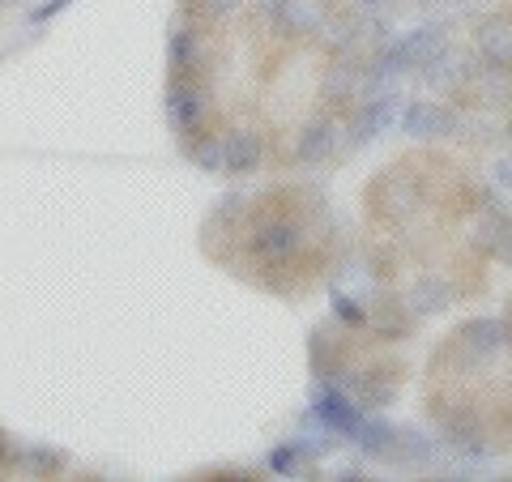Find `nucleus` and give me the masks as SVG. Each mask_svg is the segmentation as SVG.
<instances>
[{
    "label": "nucleus",
    "instance_id": "ddd939ff",
    "mask_svg": "<svg viewBox=\"0 0 512 482\" xmlns=\"http://www.w3.org/2000/svg\"><path fill=\"white\" fill-rule=\"evenodd\" d=\"M414 316L410 303L402 295L393 291H380L367 299V329H372V337H380V342H406V337L414 333Z\"/></svg>",
    "mask_w": 512,
    "mask_h": 482
},
{
    "label": "nucleus",
    "instance_id": "39448f33",
    "mask_svg": "<svg viewBox=\"0 0 512 482\" xmlns=\"http://www.w3.org/2000/svg\"><path fill=\"white\" fill-rule=\"evenodd\" d=\"M440 444L461 461H483L491 453V436H487L483 414L470 410V406L440 410Z\"/></svg>",
    "mask_w": 512,
    "mask_h": 482
},
{
    "label": "nucleus",
    "instance_id": "a878e982",
    "mask_svg": "<svg viewBox=\"0 0 512 482\" xmlns=\"http://www.w3.org/2000/svg\"><path fill=\"white\" fill-rule=\"evenodd\" d=\"M265 465H269V474H278V478H295V474H303V470H308V465H312V457L303 453V444L291 436V440H282V444H274V448H269Z\"/></svg>",
    "mask_w": 512,
    "mask_h": 482
},
{
    "label": "nucleus",
    "instance_id": "9d476101",
    "mask_svg": "<svg viewBox=\"0 0 512 482\" xmlns=\"http://www.w3.org/2000/svg\"><path fill=\"white\" fill-rule=\"evenodd\" d=\"M308 414H312L320 427H329L333 436H342V440H355L359 427H363V419H367V410H363L346 389H338V384H325V389L316 393V401H312Z\"/></svg>",
    "mask_w": 512,
    "mask_h": 482
},
{
    "label": "nucleus",
    "instance_id": "f257e3e1",
    "mask_svg": "<svg viewBox=\"0 0 512 482\" xmlns=\"http://www.w3.org/2000/svg\"><path fill=\"white\" fill-rule=\"evenodd\" d=\"M308 222L291 210H265L261 201L252 205V214L239 231V252L256 273H286L291 265L303 261L308 252Z\"/></svg>",
    "mask_w": 512,
    "mask_h": 482
},
{
    "label": "nucleus",
    "instance_id": "6ab92c4d",
    "mask_svg": "<svg viewBox=\"0 0 512 482\" xmlns=\"http://www.w3.org/2000/svg\"><path fill=\"white\" fill-rule=\"evenodd\" d=\"M265 158V141L261 133H252V128H231V133H222V175H231V180H244L261 167Z\"/></svg>",
    "mask_w": 512,
    "mask_h": 482
},
{
    "label": "nucleus",
    "instance_id": "9b49d317",
    "mask_svg": "<svg viewBox=\"0 0 512 482\" xmlns=\"http://www.w3.org/2000/svg\"><path fill=\"white\" fill-rule=\"evenodd\" d=\"M308 367L316 384H338L350 372V342H342L333 325H316L308 333Z\"/></svg>",
    "mask_w": 512,
    "mask_h": 482
},
{
    "label": "nucleus",
    "instance_id": "4468645a",
    "mask_svg": "<svg viewBox=\"0 0 512 482\" xmlns=\"http://www.w3.org/2000/svg\"><path fill=\"white\" fill-rule=\"evenodd\" d=\"M329 18H333L329 0H282L278 18L269 26H274V35H282V39H320V30H325Z\"/></svg>",
    "mask_w": 512,
    "mask_h": 482
},
{
    "label": "nucleus",
    "instance_id": "c756f323",
    "mask_svg": "<svg viewBox=\"0 0 512 482\" xmlns=\"http://www.w3.org/2000/svg\"><path fill=\"white\" fill-rule=\"evenodd\" d=\"M73 5H77V0H39V5L26 13V22H30V26H47V22L60 18V13L73 9Z\"/></svg>",
    "mask_w": 512,
    "mask_h": 482
},
{
    "label": "nucleus",
    "instance_id": "20e7f679",
    "mask_svg": "<svg viewBox=\"0 0 512 482\" xmlns=\"http://www.w3.org/2000/svg\"><path fill=\"white\" fill-rule=\"evenodd\" d=\"M163 111H167V124L175 137H192L210 124L214 94L201 77H171V86L163 94Z\"/></svg>",
    "mask_w": 512,
    "mask_h": 482
},
{
    "label": "nucleus",
    "instance_id": "f03ea898",
    "mask_svg": "<svg viewBox=\"0 0 512 482\" xmlns=\"http://www.w3.org/2000/svg\"><path fill=\"white\" fill-rule=\"evenodd\" d=\"M512 350V325L508 316H470L448 333L444 355H453L461 367H487Z\"/></svg>",
    "mask_w": 512,
    "mask_h": 482
},
{
    "label": "nucleus",
    "instance_id": "dca6fc26",
    "mask_svg": "<svg viewBox=\"0 0 512 482\" xmlns=\"http://www.w3.org/2000/svg\"><path fill=\"white\" fill-rule=\"evenodd\" d=\"M440 461H444V448L423 427H397L393 448H389L393 470H440Z\"/></svg>",
    "mask_w": 512,
    "mask_h": 482
},
{
    "label": "nucleus",
    "instance_id": "412c9836",
    "mask_svg": "<svg viewBox=\"0 0 512 482\" xmlns=\"http://www.w3.org/2000/svg\"><path fill=\"white\" fill-rule=\"evenodd\" d=\"M406 303L414 316H444L457 303V286L440 278V273H423V278H414Z\"/></svg>",
    "mask_w": 512,
    "mask_h": 482
},
{
    "label": "nucleus",
    "instance_id": "7ed1b4c3",
    "mask_svg": "<svg viewBox=\"0 0 512 482\" xmlns=\"http://www.w3.org/2000/svg\"><path fill=\"white\" fill-rule=\"evenodd\" d=\"M367 205H372V214L380 222H393V227H402V222H410L414 214L423 210V188L419 180H414L410 171L402 167H389V171H380L372 184H367Z\"/></svg>",
    "mask_w": 512,
    "mask_h": 482
},
{
    "label": "nucleus",
    "instance_id": "aec40b11",
    "mask_svg": "<svg viewBox=\"0 0 512 482\" xmlns=\"http://www.w3.org/2000/svg\"><path fill=\"white\" fill-rule=\"evenodd\" d=\"M470 244H474L478 256H491V261H500V265H512V210L508 205L483 214Z\"/></svg>",
    "mask_w": 512,
    "mask_h": 482
},
{
    "label": "nucleus",
    "instance_id": "7c9ffc66",
    "mask_svg": "<svg viewBox=\"0 0 512 482\" xmlns=\"http://www.w3.org/2000/svg\"><path fill=\"white\" fill-rule=\"evenodd\" d=\"M491 180L500 184V188H512V158H495V167H491Z\"/></svg>",
    "mask_w": 512,
    "mask_h": 482
},
{
    "label": "nucleus",
    "instance_id": "4be33fe9",
    "mask_svg": "<svg viewBox=\"0 0 512 482\" xmlns=\"http://www.w3.org/2000/svg\"><path fill=\"white\" fill-rule=\"evenodd\" d=\"M248 214H252V197H248V192H227V197L214 201L210 218H205V231H218V227H222V235H235V239H239Z\"/></svg>",
    "mask_w": 512,
    "mask_h": 482
},
{
    "label": "nucleus",
    "instance_id": "c85d7f7f",
    "mask_svg": "<svg viewBox=\"0 0 512 482\" xmlns=\"http://www.w3.org/2000/svg\"><path fill=\"white\" fill-rule=\"evenodd\" d=\"M244 5V0H184V18L192 22H205V26H214V22H227L231 13Z\"/></svg>",
    "mask_w": 512,
    "mask_h": 482
},
{
    "label": "nucleus",
    "instance_id": "4c0bfd02",
    "mask_svg": "<svg viewBox=\"0 0 512 482\" xmlns=\"http://www.w3.org/2000/svg\"><path fill=\"white\" fill-rule=\"evenodd\" d=\"M508 141H512V124H508Z\"/></svg>",
    "mask_w": 512,
    "mask_h": 482
},
{
    "label": "nucleus",
    "instance_id": "5701e85b",
    "mask_svg": "<svg viewBox=\"0 0 512 482\" xmlns=\"http://www.w3.org/2000/svg\"><path fill=\"white\" fill-rule=\"evenodd\" d=\"M9 470H18L26 478H52L64 470V453H56L52 444H26V448H13V461Z\"/></svg>",
    "mask_w": 512,
    "mask_h": 482
},
{
    "label": "nucleus",
    "instance_id": "bb28decb",
    "mask_svg": "<svg viewBox=\"0 0 512 482\" xmlns=\"http://www.w3.org/2000/svg\"><path fill=\"white\" fill-rule=\"evenodd\" d=\"M295 440L303 444V453H308L312 461L333 457V453H338V444H342V436H333L329 427H320V423L312 419V414H308V419H303V427L295 431Z\"/></svg>",
    "mask_w": 512,
    "mask_h": 482
},
{
    "label": "nucleus",
    "instance_id": "a211bd4d",
    "mask_svg": "<svg viewBox=\"0 0 512 482\" xmlns=\"http://www.w3.org/2000/svg\"><path fill=\"white\" fill-rule=\"evenodd\" d=\"M363 77H367V64L355 56H333V64L320 77V99L333 103V107H350L363 99Z\"/></svg>",
    "mask_w": 512,
    "mask_h": 482
},
{
    "label": "nucleus",
    "instance_id": "cd10ccee",
    "mask_svg": "<svg viewBox=\"0 0 512 482\" xmlns=\"http://www.w3.org/2000/svg\"><path fill=\"white\" fill-rule=\"evenodd\" d=\"M329 303H333V320L346 329H367V299L363 295H346L338 286H329Z\"/></svg>",
    "mask_w": 512,
    "mask_h": 482
},
{
    "label": "nucleus",
    "instance_id": "b1692460",
    "mask_svg": "<svg viewBox=\"0 0 512 482\" xmlns=\"http://www.w3.org/2000/svg\"><path fill=\"white\" fill-rule=\"evenodd\" d=\"M180 146L188 154V163L205 171V175H222V133H210V128H201V133L192 137H180Z\"/></svg>",
    "mask_w": 512,
    "mask_h": 482
},
{
    "label": "nucleus",
    "instance_id": "e433bc0d",
    "mask_svg": "<svg viewBox=\"0 0 512 482\" xmlns=\"http://www.w3.org/2000/svg\"><path fill=\"white\" fill-rule=\"evenodd\" d=\"M9 5H13V0H0V13H5V9H9Z\"/></svg>",
    "mask_w": 512,
    "mask_h": 482
},
{
    "label": "nucleus",
    "instance_id": "473e14b6",
    "mask_svg": "<svg viewBox=\"0 0 512 482\" xmlns=\"http://www.w3.org/2000/svg\"><path fill=\"white\" fill-rule=\"evenodd\" d=\"M9 461H13V440L0 431V470H9Z\"/></svg>",
    "mask_w": 512,
    "mask_h": 482
},
{
    "label": "nucleus",
    "instance_id": "f8f14e48",
    "mask_svg": "<svg viewBox=\"0 0 512 482\" xmlns=\"http://www.w3.org/2000/svg\"><path fill=\"white\" fill-rule=\"evenodd\" d=\"M346 393L372 414L397 401V367L393 363H367V367H350L346 372Z\"/></svg>",
    "mask_w": 512,
    "mask_h": 482
},
{
    "label": "nucleus",
    "instance_id": "72a5a7b5",
    "mask_svg": "<svg viewBox=\"0 0 512 482\" xmlns=\"http://www.w3.org/2000/svg\"><path fill=\"white\" fill-rule=\"evenodd\" d=\"M363 465H346V470H338V482H363Z\"/></svg>",
    "mask_w": 512,
    "mask_h": 482
},
{
    "label": "nucleus",
    "instance_id": "2f4dec72",
    "mask_svg": "<svg viewBox=\"0 0 512 482\" xmlns=\"http://www.w3.org/2000/svg\"><path fill=\"white\" fill-rule=\"evenodd\" d=\"M252 9H256V18H261V22H274L278 9H282V0H252Z\"/></svg>",
    "mask_w": 512,
    "mask_h": 482
},
{
    "label": "nucleus",
    "instance_id": "1a4fd4ad",
    "mask_svg": "<svg viewBox=\"0 0 512 482\" xmlns=\"http://www.w3.org/2000/svg\"><path fill=\"white\" fill-rule=\"evenodd\" d=\"M384 52L393 56V64L402 73H419V69H427L431 60H436L440 52H448V26L444 22H427V26H414V30H406L397 43H389Z\"/></svg>",
    "mask_w": 512,
    "mask_h": 482
},
{
    "label": "nucleus",
    "instance_id": "423d86ee",
    "mask_svg": "<svg viewBox=\"0 0 512 482\" xmlns=\"http://www.w3.org/2000/svg\"><path fill=\"white\" fill-rule=\"evenodd\" d=\"M397 128H402L410 141H444V137L461 133V111L448 103H436V99H406Z\"/></svg>",
    "mask_w": 512,
    "mask_h": 482
},
{
    "label": "nucleus",
    "instance_id": "393cba45",
    "mask_svg": "<svg viewBox=\"0 0 512 482\" xmlns=\"http://www.w3.org/2000/svg\"><path fill=\"white\" fill-rule=\"evenodd\" d=\"M393 436H397V427L389 419H372V414H367L363 427H359V436H355L359 457H367V461H389Z\"/></svg>",
    "mask_w": 512,
    "mask_h": 482
},
{
    "label": "nucleus",
    "instance_id": "2eb2a0df",
    "mask_svg": "<svg viewBox=\"0 0 512 482\" xmlns=\"http://www.w3.org/2000/svg\"><path fill=\"white\" fill-rule=\"evenodd\" d=\"M338 137H342L338 120H333V116H312L295 133V163L299 167H325L329 158L338 154V146H342Z\"/></svg>",
    "mask_w": 512,
    "mask_h": 482
},
{
    "label": "nucleus",
    "instance_id": "f3484780",
    "mask_svg": "<svg viewBox=\"0 0 512 482\" xmlns=\"http://www.w3.org/2000/svg\"><path fill=\"white\" fill-rule=\"evenodd\" d=\"M474 52L487 64V73H512V18L491 13L474 26Z\"/></svg>",
    "mask_w": 512,
    "mask_h": 482
},
{
    "label": "nucleus",
    "instance_id": "f704fd0d",
    "mask_svg": "<svg viewBox=\"0 0 512 482\" xmlns=\"http://www.w3.org/2000/svg\"><path fill=\"white\" fill-rule=\"evenodd\" d=\"M389 0H359V9H384Z\"/></svg>",
    "mask_w": 512,
    "mask_h": 482
},
{
    "label": "nucleus",
    "instance_id": "6e6552de",
    "mask_svg": "<svg viewBox=\"0 0 512 482\" xmlns=\"http://www.w3.org/2000/svg\"><path fill=\"white\" fill-rule=\"evenodd\" d=\"M210 30H205V22H192L180 13V22L171 26L167 35V69L171 77H201L205 60H210Z\"/></svg>",
    "mask_w": 512,
    "mask_h": 482
},
{
    "label": "nucleus",
    "instance_id": "c9c22d12",
    "mask_svg": "<svg viewBox=\"0 0 512 482\" xmlns=\"http://www.w3.org/2000/svg\"><path fill=\"white\" fill-rule=\"evenodd\" d=\"M414 5H440V0H414Z\"/></svg>",
    "mask_w": 512,
    "mask_h": 482
},
{
    "label": "nucleus",
    "instance_id": "0eeeda50",
    "mask_svg": "<svg viewBox=\"0 0 512 482\" xmlns=\"http://www.w3.org/2000/svg\"><path fill=\"white\" fill-rule=\"evenodd\" d=\"M402 90H380V94H367V99H359V111L355 120H350V146L363 150L372 146L376 137L393 133L397 120H402Z\"/></svg>",
    "mask_w": 512,
    "mask_h": 482
}]
</instances>
